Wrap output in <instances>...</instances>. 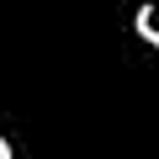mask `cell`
<instances>
[{"instance_id":"2","label":"cell","mask_w":159,"mask_h":159,"mask_svg":"<svg viewBox=\"0 0 159 159\" xmlns=\"http://www.w3.org/2000/svg\"><path fill=\"white\" fill-rule=\"evenodd\" d=\"M0 159H16V148H11V138L0 133Z\"/></svg>"},{"instance_id":"1","label":"cell","mask_w":159,"mask_h":159,"mask_svg":"<svg viewBox=\"0 0 159 159\" xmlns=\"http://www.w3.org/2000/svg\"><path fill=\"white\" fill-rule=\"evenodd\" d=\"M133 32H138V37H143V43H148V48L159 53V27H154V6H138V11H133Z\"/></svg>"}]
</instances>
